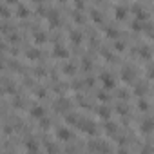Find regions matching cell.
Instances as JSON below:
<instances>
[{"label": "cell", "instance_id": "obj_1", "mask_svg": "<svg viewBox=\"0 0 154 154\" xmlns=\"http://www.w3.org/2000/svg\"><path fill=\"white\" fill-rule=\"evenodd\" d=\"M25 147H27V154H36L38 152V145H36L35 140H27Z\"/></svg>", "mask_w": 154, "mask_h": 154}, {"label": "cell", "instance_id": "obj_2", "mask_svg": "<svg viewBox=\"0 0 154 154\" xmlns=\"http://www.w3.org/2000/svg\"><path fill=\"white\" fill-rule=\"evenodd\" d=\"M56 136H58V140L67 142V140L71 138V131H67V129H58V131H56Z\"/></svg>", "mask_w": 154, "mask_h": 154}, {"label": "cell", "instance_id": "obj_3", "mask_svg": "<svg viewBox=\"0 0 154 154\" xmlns=\"http://www.w3.org/2000/svg\"><path fill=\"white\" fill-rule=\"evenodd\" d=\"M31 116H35V118H42V116H44V107H42V105H35V107H31Z\"/></svg>", "mask_w": 154, "mask_h": 154}, {"label": "cell", "instance_id": "obj_4", "mask_svg": "<svg viewBox=\"0 0 154 154\" xmlns=\"http://www.w3.org/2000/svg\"><path fill=\"white\" fill-rule=\"evenodd\" d=\"M91 151H94V152H107L109 149L105 147V143H94V142H92L91 143Z\"/></svg>", "mask_w": 154, "mask_h": 154}, {"label": "cell", "instance_id": "obj_5", "mask_svg": "<svg viewBox=\"0 0 154 154\" xmlns=\"http://www.w3.org/2000/svg\"><path fill=\"white\" fill-rule=\"evenodd\" d=\"M80 125H82V129L85 131V132H89V134H94V125H92L91 122H82V123H80Z\"/></svg>", "mask_w": 154, "mask_h": 154}, {"label": "cell", "instance_id": "obj_6", "mask_svg": "<svg viewBox=\"0 0 154 154\" xmlns=\"http://www.w3.org/2000/svg\"><path fill=\"white\" fill-rule=\"evenodd\" d=\"M55 55H56V56L65 58V56H67V51H65V49L62 47V45H56V47H55Z\"/></svg>", "mask_w": 154, "mask_h": 154}, {"label": "cell", "instance_id": "obj_7", "mask_svg": "<svg viewBox=\"0 0 154 154\" xmlns=\"http://www.w3.org/2000/svg\"><path fill=\"white\" fill-rule=\"evenodd\" d=\"M47 18H49L51 25H56V24H58V16H56V13H55V11H51L49 15H47Z\"/></svg>", "mask_w": 154, "mask_h": 154}, {"label": "cell", "instance_id": "obj_8", "mask_svg": "<svg viewBox=\"0 0 154 154\" xmlns=\"http://www.w3.org/2000/svg\"><path fill=\"white\" fill-rule=\"evenodd\" d=\"M152 125H154V122H152V120H145V122H143V125H142V129H143L145 132H149V131L152 129Z\"/></svg>", "mask_w": 154, "mask_h": 154}, {"label": "cell", "instance_id": "obj_9", "mask_svg": "<svg viewBox=\"0 0 154 154\" xmlns=\"http://www.w3.org/2000/svg\"><path fill=\"white\" fill-rule=\"evenodd\" d=\"M123 80H125V82H129V80H132V76H134V75H132V69H123Z\"/></svg>", "mask_w": 154, "mask_h": 154}, {"label": "cell", "instance_id": "obj_10", "mask_svg": "<svg viewBox=\"0 0 154 154\" xmlns=\"http://www.w3.org/2000/svg\"><path fill=\"white\" fill-rule=\"evenodd\" d=\"M35 40L40 44V42H45V33H40V31H36L35 33Z\"/></svg>", "mask_w": 154, "mask_h": 154}, {"label": "cell", "instance_id": "obj_11", "mask_svg": "<svg viewBox=\"0 0 154 154\" xmlns=\"http://www.w3.org/2000/svg\"><path fill=\"white\" fill-rule=\"evenodd\" d=\"M27 56H29L31 60H35V58H38V56H40V53H38L36 49H29V51H27Z\"/></svg>", "mask_w": 154, "mask_h": 154}, {"label": "cell", "instance_id": "obj_12", "mask_svg": "<svg viewBox=\"0 0 154 154\" xmlns=\"http://www.w3.org/2000/svg\"><path fill=\"white\" fill-rule=\"evenodd\" d=\"M114 13H116V16H118V18H123V16H125V9H123V8H120V5L114 9Z\"/></svg>", "mask_w": 154, "mask_h": 154}, {"label": "cell", "instance_id": "obj_13", "mask_svg": "<svg viewBox=\"0 0 154 154\" xmlns=\"http://www.w3.org/2000/svg\"><path fill=\"white\" fill-rule=\"evenodd\" d=\"M98 112H100V116H103V118H107V116H109V109H107V107H100V109H98Z\"/></svg>", "mask_w": 154, "mask_h": 154}, {"label": "cell", "instance_id": "obj_14", "mask_svg": "<svg viewBox=\"0 0 154 154\" xmlns=\"http://www.w3.org/2000/svg\"><path fill=\"white\" fill-rule=\"evenodd\" d=\"M18 13H20V16H27V9L24 5H18Z\"/></svg>", "mask_w": 154, "mask_h": 154}, {"label": "cell", "instance_id": "obj_15", "mask_svg": "<svg viewBox=\"0 0 154 154\" xmlns=\"http://www.w3.org/2000/svg\"><path fill=\"white\" fill-rule=\"evenodd\" d=\"M71 40H75V42L78 44V42H80V33H76V31L71 33Z\"/></svg>", "mask_w": 154, "mask_h": 154}, {"label": "cell", "instance_id": "obj_16", "mask_svg": "<svg viewBox=\"0 0 154 154\" xmlns=\"http://www.w3.org/2000/svg\"><path fill=\"white\" fill-rule=\"evenodd\" d=\"M47 152L49 154H55L56 152V149H55V145H53V143H47Z\"/></svg>", "mask_w": 154, "mask_h": 154}, {"label": "cell", "instance_id": "obj_17", "mask_svg": "<svg viewBox=\"0 0 154 154\" xmlns=\"http://www.w3.org/2000/svg\"><path fill=\"white\" fill-rule=\"evenodd\" d=\"M142 55H143V56H147V58H149V56H151V51L147 49V47H142Z\"/></svg>", "mask_w": 154, "mask_h": 154}, {"label": "cell", "instance_id": "obj_18", "mask_svg": "<svg viewBox=\"0 0 154 154\" xmlns=\"http://www.w3.org/2000/svg\"><path fill=\"white\" fill-rule=\"evenodd\" d=\"M65 120H67V122H69V123H75V122H76V118H75V116H73V114H69V116H67V118H65Z\"/></svg>", "mask_w": 154, "mask_h": 154}, {"label": "cell", "instance_id": "obj_19", "mask_svg": "<svg viewBox=\"0 0 154 154\" xmlns=\"http://www.w3.org/2000/svg\"><path fill=\"white\" fill-rule=\"evenodd\" d=\"M65 71L71 73V71H75V67H73V65H67V67H65Z\"/></svg>", "mask_w": 154, "mask_h": 154}, {"label": "cell", "instance_id": "obj_20", "mask_svg": "<svg viewBox=\"0 0 154 154\" xmlns=\"http://www.w3.org/2000/svg\"><path fill=\"white\" fill-rule=\"evenodd\" d=\"M151 78H154V69H151V75H149Z\"/></svg>", "mask_w": 154, "mask_h": 154}]
</instances>
